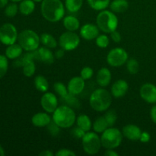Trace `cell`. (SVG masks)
Segmentation results:
<instances>
[{
  "label": "cell",
  "instance_id": "cell-1",
  "mask_svg": "<svg viewBox=\"0 0 156 156\" xmlns=\"http://www.w3.org/2000/svg\"><path fill=\"white\" fill-rule=\"evenodd\" d=\"M43 17L50 22H57L65 15V6L60 0H43L41 6Z\"/></svg>",
  "mask_w": 156,
  "mask_h": 156
},
{
  "label": "cell",
  "instance_id": "cell-2",
  "mask_svg": "<svg viewBox=\"0 0 156 156\" xmlns=\"http://www.w3.org/2000/svg\"><path fill=\"white\" fill-rule=\"evenodd\" d=\"M111 102V94L109 91L104 88L95 89L90 96V105L93 110L98 112H103L109 109Z\"/></svg>",
  "mask_w": 156,
  "mask_h": 156
},
{
  "label": "cell",
  "instance_id": "cell-3",
  "mask_svg": "<svg viewBox=\"0 0 156 156\" xmlns=\"http://www.w3.org/2000/svg\"><path fill=\"white\" fill-rule=\"evenodd\" d=\"M53 120L60 128H69L76 120V116L73 108L67 105L58 107L53 112Z\"/></svg>",
  "mask_w": 156,
  "mask_h": 156
},
{
  "label": "cell",
  "instance_id": "cell-4",
  "mask_svg": "<svg viewBox=\"0 0 156 156\" xmlns=\"http://www.w3.org/2000/svg\"><path fill=\"white\" fill-rule=\"evenodd\" d=\"M97 26L101 30L107 34L116 30L118 26V18L112 11L102 10L96 18Z\"/></svg>",
  "mask_w": 156,
  "mask_h": 156
},
{
  "label": "cell",
  "instance_id": "cell-5",
  "mask_svg": "<svg viewBox=\"0 0 156 156\" xmlns=\"http://www.w3.org/2000/svg\"><path fill=\"white\" fill-rule=\"evenodd\" d=\"M123 136V133L120 129L113 126L108 127L102 133L101 137L102 146L107 149H116L121 144Z\"/></svg>",
  "mask_w": 156,
  "mask_h": 156
},
{
  "label": "cell",
  "instance_id": "cell-6",
  "mask_svg": "<svg viewBox=\"0 0 156 156\" xmlns=\"http://www.w3.org/2000/svg\"><path fill=\"white\" fill-rule=\"evenodd\" d=\"M18 42L24 50L30 52L39 48L41 40L36 32L27 29L18 34Z\"/></svg>",
  "mask_w": 156,
  "mask_h": 156
},
{
  "label": "cell",
  "instance_id": "cell-7",
  "mask_svg": "<svg viewBox=\"0 0 156 156\" xmlns=\"http://www.w3.org/2000/svg\"><path fill=\"white\" fill-rule=\"evenodd\" d=\"M82 148L88 155H95L101 147V138L95 132H86L82 139Z\"/></svg>",
  "mask_w": 156,
  "mask_h": 156
},
{
  "label": "cell",
  "instance_id": "cell-8",
  "mask_svg": "<svg viewBox=\"0 0 156 156\" xmlns=\"http://www.w3.org/2000/svg\"><path fill=\"white\" fill-rule=\"evenodd\" d=\"M18 30L10 23H6L0 27V42L5 45H11L18 41Z\"/></svg>",
  "mask_w": 156,
  "mask_h": 156
},
{
  "label": "cell",
  "instance_id": "cell-9",
  "mask_svg": "<svg viewBox=\"0 0 156 156\" xmlns=\"http://www.w3.org/2000/svg\"><path fill=\"white\" fill-rule=\"evenodd\" d=\"M80 44V37L74 31L64 32L59 37V44L61 48L66 51L73 50L77 48Z\"/></svg>",
  "mask_w": 156,
  "mask_h": 156
},
{
  "label": "cell",
  "instance_id": "cell-10",
  "mask_svg": "<svg viewBox=\"0 0 156 156\" xmlns=\"http://www.w3.org/2000/svg\"><path fill=\"white\" fill-rule=\"evenodd\" d=\"M128 60V53L124 49L117 47L112 49L107 56V62L111 66L119 67L124 65Z\"/></svg>",
  "mask_w": 156,
  "mask_h": 156
},
{
  "label": "cell",
  "instance_id": "cell-11",
  "mask_svg": "<svg viewBox=\"0 0 156 156\" xmlns=\"http://www.w3.org/2000/svg\"><path fill=\"white\" fill-rule=\"evenodd\" d=\"M41 105L47 113H53L58 108V99L52 92H46L41 97Z\"/></svg>",
  "mask_w": 156,
  "mask_h": 156
},
{
  "label": "cell",
  "instance_id": "cell-12",
  "mask_svg": "<svg viewBox=\"0 0 156 156\" xmlns=\"http://www.w3.org/2000/svg\"><path fill=\"white\" fill-rule=\"evenodd\" d=\"M140 96L142 98L149 104L156 103V86L153 84L146 83L140 88Z\"/></svg>",
  "mask_w": 156,
  "mask_h": 156
},
{
  "label": "cell",
  "instance_id": "cell-13",
  "mask_svg": "<svg viewBox=\"0 0 156 156\" xmlns=\"http://www.w3.org/2000/svg\"><path fill=\"white\" fill-rule=\"evenodd\" d=\"M34 54L35 59L41 61L44 64L51 65L54 62L55 56L48 47H42L37 49L36 50H34Z\"/></svg>",
  "mask_w": 156,
  "mask_h": 156
},
{
  "label": "cell",
  "instance_id": "cell-14",
  "mask_svg": "<svg viewBox=\"0 0 156 156\" xmlns=\"http://www.w3.org/2000/svg\"><path fill=\"white\" fill-rule=\"evenodd\" d=\"M67 88L69 94L73 95H78L81 94L85 88V80L81 76L73 77L69 82Z\"/></svg>",
  "mask_w": 156,
  "mask_h": 156
},
{
  "label": "cell",
  "instance_id": "cell-15",
  "mask_svg": "<svg viewBox=\"0 0 156 156\" xmlns=\"http://www.w3.org/2000/svg\"><path fill=\"white\" fill-rule=\"evenodd\" d=\"M99 30L97 25L93 24H85L80 29V35L86 41H91L97 38L99 35Z\"/></svg>",
  "mask_w": 156,
  "mask_h": 156
},
{
  "label": "cell",
  "instance_id": "cell-16",
  "mask_svg": "<svg viewBox=\"0 0 156 156\" xmlns=\"http://www.w3.org/2000/svg\"><path fill=\"white\" fill-rule=\"evenodd\" d=\"M122 133L123 136L126 137L131 141L140 140L142 131L139 126L134 124H127L123 126L122 129Z\"/></svg>",
  "mask_w": 156,
  "mask_h": 156
},
{
  "label": "cell",
  "instance_id": "cell-17",
  "mask_svg": "<svg viewBox=\"0 0 156 156\" xmlns=\"http://www.w3.org/2000/svg\"><path fill=\"white\" fill-rule=\"evenodd\" d=\"M129 89V85L127 82L123 79L117 80L113 84L111 87V95L114 98H122L126 94Z\"/></svg>",
  "mask_w": 156,
  "mask_h": 156
},
{
  "label": "cell",
  "instance_id": "cell-18",
  "mask_svg": "<svg viewBox=\"0 0 156 156\" xmlns=\"http://www.w3.org/2000/svg\"><path fill=\"white\" fill-rule=\"evenodd\" d=\"M50 122H51V118L47 113H37L35 114L31 118L32 124L36 127H47Z\"/></svg>",
  "mask_w": 156,
  "mask_h": 156
},
{
  "label": "cell",
  "instance_id": "cell-19",
  "mask_svg": "<svg viewBox=\"0 0 156 156\" xmlns=\"http://www.w3.org/2000/svg\"><path fill=\"white\" fill-rule=\"evenodd\" d=\"M97 82L100 86L107 87L110 85L111 81V73L108 68H101L97 74Z\"/></svg>",
  "mask_w": 156,
  "mask_h": 156
},
{
  "label": "cell",
  "instance_id": "cell-20",
  "mask_svg": "<svg viewBox=\"0 0 156 156\" xmlns=\"http://www.w3.org/2000/svg\"><path fill=\"white\" fill-rule=\"evenodd\" d=\"M23 50L19 44H13L8 46L5 50V56L8 59H16L22 55Z\"/></svg>",
  "mask_w": 156,
  "mask_h": 156
},
{
  "label": "cell",
  "instance_id": "cell-21",
  "mask_svg": "<svg viewBox=\"0 0 156 156\" xmlns=\"http://www.w3.org/2000/svg\"><path fill=\"white\" fill-rule=\"evenodd\" d=\"M63 25L66 30L69 31H76L80 27V22L76 17L68 15L64 18Z\"/></svg>",
  "mask_w": 156,
  "mask_h": 156
},
{
  "label": "cell",
  "instance_id": "cell-22",
  "mask_svg": "<svg viewBox=\"0 0 156 156\" xmlns=\"http://www.w3.org/2000/svg\"><path fill=\"white\" fill-rule=\"evenodd\" d=\"M110 8L114 13H123L129 8V2L127 0H114L110 3Z\"/></svg>",
  "mask_w": 156,
  "mask_h": 156
},
{
  "label": "cell",
  "instance_id": "cell-23",
  "mask_svg": "<svg viewBox=\"0 0 156 156\" xmlns=\"http://www.w3.org/2000/svg\"><path fill=\"white\" fill-rule=\"evenodd\" d=\"M41 43L46 47H48L50 49L56 48L57 47V41L56 38L52 34L48 33H44L40 36Z\"/></svg>",
  "mask_w": 156,
  "mask_h": 156
},
{
  "label": "cell",
  "instance_id": "cell-24",
  "mask_svg": "<svg viewBox=\"0 0 156 156\" xmlns=\"http://www.w3.org/2000/svg\"><path fill=\"white\" fill-rule=\"evenodd\" d=\"M18 7L22 15H29L34 11L35 2L33 0H22Z\"/></svg>",
  "mask_w": 156,
  "mask_h": 156
},
{
  "label": "cell",
  "instance_id": "cell-25",
  "mask_svg": "<svg viewBox=\"0 0 156 156\" xmlns=\"http://www.w3.org/2000/svg\"><path fill=\"white\" fill-rule=\"evenodd\" d=\"M76 123L77 126L83 129L85 132H88L92 126L91 120L88 115L85 114H81L76 118Z\"/></svg>",
  "mask_w": 156,
  "mask_h": 156
},
{
  "label": "cell",
  "instance_id": "cell-26",
  "mask_svg": "<svg viewBox=\"0 0 156 156\" xmlns=\"http://www.w3.org/2000/svg\"><path fill=\"white\" fill-rule=\"evenodd\" d=\"M108 127H109L108 123L104 116L98 117L93 124V129H94V132L98 133H101L104 131L106 130Z\"/></svg>",
  "mask_w": 156,
  "mask_h": 156
},
{
  "label": "cell",
  "instance_id": "cell-27",
  "mask_svg": "<svg viewBox=\"0 0 156 156\" xmlns=\"http://www.w3.org/2000/svg\"><path fill=\"white\" fill-rule=\"evenodd\" d=\"M34 86L41 92H46L49 88V83L47 79L43 76H37L34 78Z\"/></svg>",
  "mask_w": 156,
  "mask_h": 156
},
{
  "label": "cell",
  "instance_id": "cell-28",
  "mask_svg": "<svg viewBox=\"0 0 156 156\" xmlns=\"http://www.w3.org/2000/svg\"><path fill=\"white\" fill-rule=\"evenodd\" d=\"M91 9L96 11H102L110 5L111 0H87Z\"/></svg>",
  "mask_w": 156,
  "mask_h": 156
},
{
  "label": "cell",
  "instance_id": "cell-29",
  "mask_svg": "<svg viewBox=\"0 0 156 156\" xmlns=\"http://www.w3.org/2000/svg\"><path fill=\"white\" fill-rule=\"evenodd\" d=\"M83 4V0H66L65 7L69 12H79Z\"/></svg>",
  "mask_w": 156,
  "mask_h": 156
},
{
  "label": "cell",
  "instance_id": "cell-30",
  "mask_svg": "<svg viewBox=\"0 0 156 156\" xmlns=\"http://www.w3.org/2000/svg\"><path fill=\"white\" fill-rule=\"evenodd\" d=\"M23 73L27 77H31L34 75L35 70H36V66H35L34 60V59H29L26 61L22 66Z\"/></svg>",
  "mask_w": 156,
  "mask_h": 156
},
{
  "label": "cell",
  "instance_id": "cell-31",
  "mask_svg": "<svg viewBox=\"0 0 156 156\" xmlns=\"http://www.w3.org/2000/svg\"><path fill=\"white\" fill-rule=\"evenodd\" d=\"M53 88H54V91H56V94L61 98H64L66 97L69 93L68 88H66L65 85L63 83L60 82H57L53 85Z\"/></svg>",
  "mask_w": 156,
  "mask_h": 156
},
{
  "label": "cell",
  "instance_id": "cell-32",
  "mask_svg": "<svg viewBox=\"0 0 156 156\" xmlns=\"http://www.w3.org/2000/svg\"><path fill=\"white\" fill-rule=\"evenodd\" d=\"M18 10H19V7L18 5L16 4V2H12V3L6 5L5 9V15L8 18H14L17 15Z\"/></svg>",
  "mask_w": 156,
  "mask_h": 156
},
{
  "label": "cell",
  "instance_id": "cell-33",
  "mask_svg": "<svg viewBox=\"0 0 156 156\" xmlns=\"http://www.w3.org/2000/svg\"><path fill=\"white\" fill-rule=\"evenodd\" d=\"M126 68L130 74H136L140 70V64L136 59H129L126 62Z\"/></svg>",
  "mask_w": 156,
  "mask_h": 156
},
{
  "label": "cell",
  "instance_id": "cell-34",
  "mask_svg": "<svg viewBox=\"0 0 156 156\" xmlns=\"http://www.w3.org/2000/svg\"><path fill=\"white\" fill-rule=\"evenodd\" d=\"M9 69V61L6 56L0 54V79L4 77Z\"/></svg>",
  "mask_w": 156,
  "mask_h": 156
},
{
  "label": "cell",
  "instance_id": "cell-35",
  "mask_svg": "<svg viewBox=\"0 0 156 156\" xmlns=\"http://www.w3.org/2000/svg\"><path fill=\"white\" fill-rule=\"evenodd\" d=\"M104 117L106 119L109 127L114 126L115 124L116 121H117V114H116V111H114V110H109V111H107L106 114L104 115Z\"/></svg>",
  "mask_w": 156,
  "mask_h": 156
},
{
  "label": "cell",
  "instance_id": "cell-36",
  "mask_svg": "<svg viewBox=\"0 0 156 156\" xmlns=\"http://www.w3.org/2000/svg\"><path fill=\"white\" fill-rule=\"evenodd\" d=\"M95 42L100 48H107L110 44L109 37L106 34H99L95 39Z\"/></svg>",
  "mask_w": 156,
  "mask_h": 156
},
{
  "label": "cell",
  "instance_id": "cell-37",
  "mask_svg": "<svg viewBox=\"0 0 156 156\" xmlns=\"http://www.w3.org/2000/svg\"><path fill=\"white\" fill-rule=\"evenodd\" d=\"M47 127L49 133L51 134L52 136H55L58 135L59 133V129H60V127L53 120V121L51 120V122L47 125Z\"/></svg>",
  "mask_w": 156,
  "mask_h": 156
},
{
  "label": "cell",
  "instance_id": "cell-38",
  "mask_svg": "<svg viewBox=\"0 0 156 156\" xmlns=\"http://www.w3.org/2000/svg\"><path fill=\"white\" fill-rule=\"evenodd\" d=\"M94 74V71L91 67H84L81 71V77L84 79V80H88L91 79Z\"/></svg>",
  "mask_w": 156,
  "mask_h": 156
},
{
  "label": "cell",
  "instance_id": "cell-39",
  "mask_svg": "<svg viewBox=\"0 0 156 156\" xmlns=\"http://www.w3.org/2000/svg\"><path fill=\"white\" fill-rule=\"evenodd\" d=\"M85 131H84L83 129H81L79 126H76L74 127L71 131V134L73 136H74L76 139H82V137L84 136V135L85 134Z\"/></svg>",
  "mask_w": 156,
  "mask_h": 156
},
{
  "label": "cell",
  "instance_id": "cell-40",
  "mask_svg": "<svg viewBox=\"0 0 156 156\" xmlns=\"http://www.w3.org/2000/svg\"><path fill=\"white\" fill-rule=\"evenodd\" d=\"M56 156H76V154L73 150L68 149H61L55 154Z\"/></svg>",
  "mask_w": 156,
  "mask_h": 156
},
{
  "label": "cell",
  "instance_id": "cell-41",
  "mask_svg": "<svg viewBox=\"0 0 156 156\" xmlns=\"http://www.w3.org/2000/svg\"><path fill=\"white\" fill-rule=\"evenodd\" d=\"M111 37L113 40V41L115 43H120L121 41V35H120V32L117 31V30L111 32Z\"/></svg>",
  "mask_w": 156,
  "mask_h": 156
},
{
  "label": "cell",
  "instance_id": "cell-42",
  "mask_svg": "<svg viewBox=\"0 0 156 156\" xmlns=\"http://www.w3.org/2000/svg\"><path fill=\"white\" fill-rule=\"evenodd\" d=\"M150 139H151L150 134H149L148 132L144 131V132H142L141 136H140V141L143 143H148V142L150 141Z\"/></svg>",
  "mask_w": 156,
  "mask_h": 156
},
{
  "label": "cell",
  "instance_id": "cell-43",
  "mask_svg": "<svg viewBox=\"0 0 156 156\" xmlns=\"http://www.w3.org/2000/svg\"><path fill=\"white\" fill-rule=\"evenodd\" d=\"M65 51L66 50H63V49H59V50H56L54 54L55 57L56 59H61V58H62L64 56V55H65Z\"/></svg>",
  "mask_w": 156,
  "mask_h": 156
},
{
  "label": "cell",
  "instance_id": "cell-44",
  "mask_svg": "<svg viewBox=\"0 0 156 156\" xmlns=\"http://www.w3.org/2000/svg\"><path fill=\"white\" fill-rule=\"evenodd\" d=\"M150 117L152 122L156 123V105L153 106L150 111Z\"/></svg>",
  "mask_w": 156,
  "mask_h": 156
},
{
  "label": "cell",
  "instance_id": "cell-45",
  "mask_svg": "<svg viewBox=\"0 0 156 156\" xmlns=\"http://www.w3.org/2000/svg\"><path fill=\"white\" fill-rule=\"evenodd\" d=\"M105 155L106 156H118L119 154L116 152L114 150H113V149H108L105 152Z\"/></svg>",
  "mask_w": 156,
  "mask_h": 156
},
{
  "label": "cell",
  "instance_id": "cell-46",
  "mask_svg": "<svg viewBox=\"0 0 156 156\" xmlns=\"http://www.w3.org/2000/svg\"><path fill=\"white\" fill-rule=\"evenodd\" d=\"M41 156H53L54 154L50 150H44L39 154Z\"/></svg>",
  "mask_w": 156,
  "mask_h": 156
},
{
  "label": "cell",
  "instance_id": "cell-47",
  "mask_svg": "<svg viewBox=\"0 0 156 156\" xmlns=\"http://www.w3.org/2000/svg\"><path fill=\"white\" fill-rule=\"evenodd\" d=\"M9 0H0V9L5 7L8 5Z\"/></svg>",
  "mask_w": 156,
  "mask_h": 156
},
{
  "label": "cell",
  "instance_id": "cell-48",
  "mask_svg": "<svg viewBox=\"0 0 156 156\" xmlns=\"http://www.w3.org/2000/svg\"><path fill=\"white\" fill-rule=\"evenodd\" d=\"M5 155V153L4 149H3V148L2 147L1 145H0V156H4Z\"/></svg>",
  "mask_w": 156,
  "mask_h": 156
},
{
  "label": "cell",
  "instance_id": "cell-49",
  "mask_svg": "<svg viewBox=\"0 0 156 156\" xmlns=\"http://www.w3.org/2000/svg\"><path fill=\"white\" fill-rule=\"evenodd\" d=\"M12 2H21L22 0H11Z\"/></svg>",
  "mask_w": 156,
  "mask_h": 156
},
{
  "label": "cell",
  "instance_id": "cell-50",
  "mask_svg": "<svg viewBox=\"0 0 156 156\" xmlns=\"http://www.w3.org/2000/svg\"><path fill=\"white\" fill-rule=\"evenodd\" d=\"M33 1H34L35 2H42L43 0H33Z\"/></svg>",
  "mask_w": 156,
  "mask_h": 156
}]
</instances>
